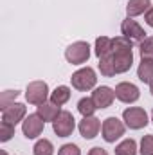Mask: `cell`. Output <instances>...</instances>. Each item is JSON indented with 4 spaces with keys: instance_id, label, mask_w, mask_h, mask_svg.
Wrapping results in <instances>:
<instances>
[{
    "instance_id": "obj_13",
    "label": "cell",
    "mask_w": 153,
    "mask_h": 155,
    "mask_svg": "<svg viewBox=\"0 0 153 155\" xmlns=\"http://www.w3.org/2000/svg\"><path fill=\"white\" fill-rule=\"evenodd\" d=\"M25 105H22V103H13V105H9L7 108H4L2 110V121H7V123H11V124H16V123H20L24 117H25Z\"/></svg>"
},
{
    "instance_id": "obj_12",
    "label": "cell",
    "mask_w": 153,
    "mask_h": 155,
    "mask_svg": "<svg viewBox=\"0 0 153 155\" xmlns=\"http://www.w3.org/2000/svg\"><path fill=\"white\" fill-rule=\"evenodd\" d=\"M101 130V121L97 117H83V121L79 123V134L85 139H94Z\"/></svg>"
},
{
    "instance_id": "obj_14",
    "label": "cell",
    "mask_w": 153,
    "mask_h": 155,
    "mask_svg": "<svg viewBox=\"0 0 153 155\" xmlns=\"http://www.w3.org/2000/svg\"><path fill=\"white\" fill-rule=\"evenodd\" d=\"M114 52V38H108V36H99L96 40V56L101 60V58H106Z\"/></svg>"
},
{
    "instance_id": "obj_8",
    "label": "cell",
    "mask_w": 153,
    "mask_h": 155,
    "mask_svg": "<svg viewBox=\"0 0 153 155\" xmlns=\"http://www.w3.org/2000/svg\"><path fill=\"white\" fill-rule=\"evenodd\" d=\"M43 124H45V121H43L38 114H31V116H27L24 119V123H22V132H24V135H25L27 139H36L40 134L43 132Z\"/></svg>"
},
{
    "instance_id": "obj_24",
    "label": "cell",
    "mask_w": 153,
    "mask_h": 155,
    "mask_svg": "<svg viewBox=\"0 0 153 155\" xmlns=\"http://www.w3.org/2000/svg\"><path fill=\"white\" fill-rule=\"evenodd\" d=\"M13 135H15V124H11L7 121H2L0 123V141L7 143Z\"/></svg>"
},
{
    "instance_id": "obj_1",
    "label": "cell",
    "mask_w": 153,
    "mask_h": 155,
    "mask_svg": "<svg viewBox=\"0 0 153 155\" xmlns=\"http://www.w3.org/2000/svg\"><path fill=\"white\" fill-rule=\"evenodd\" d=\"M112 60H114L115 74H122V72H128V71H130V67H132V63H133L132 40L124 38V36H117V38H114Z\"/></svg>"
},
{
    "instance_id": "obj_32",
    "label": "cell",
    "mask_w": 153,
    "mask_h": 155,
    "mask_svg": "<svg viewBox=\"0 0 153 155\" xmlns=\"http://www.w3.org/2000/svg\"><path fill=\"white\" fill-rule=\"evenodd\" d=\"M151 116H153V114H151ZM151 121H153V119H151Z\"/></svg>"
},
{
    "instance_id": "obj_10",
    "label": "cell",
    "mask_w": 153,
    "mask_h": 155,
    "mask_svg": "<svg viewBox=\"0 0 153 155\" xmlns=\"http://www.w3.org/2000/svg\"><path fill=\"white\" fill-rule=\"evenodd\" d=\"M141 92L139 88L133 85V83H128V81H122L115 87V97L122 103H135L139 99Z\"/></svg>"
},
{
    "instance_id": "obj_9",
    "label": "cell",
    "mask_w": 153,
    "mask_h": 155,
    "mask_svg": "<svg viewBox=\"0 0 153 155\" xmlns=\"http://www.w3.org/2000/svg\"><path fill=\"white\" fill-rule=\"evenodd\" d=\"M121 33H122V36L128 40H132V41H142V40H146V33H144V29L135 22V20H132L130 16L126 18V20H122V24H121Z\"/></svg>"
},
{
    "instance_id": "obj_15",
    "label": "cell",
    "mask_w": 153,
    "mask_h": 155,
    "mask_svg": "<svg viewBox=\"0 0 153 155\" xmlns=\"http://www.w3.org/2000/svg\"><path fill=\"white\" fill-rule=\"evenodd\" d=\"M60 112H61V110H60L58 105H54L52 101H50V103L45 101V103L38 105V112H36V114H38L43 121H54L56 117L60 116Z\"/></svg>"
},
{
    "instance_id": "obj_21",
    "label": "cell",
    "mask_w": 153,
    "mask_h": 155,
    "mask_svg": "<svg viewBox=\"0 0 153 155\" xmlns=\"http://www.w3.org/2000/svg\"><path fill=\"white\" fill-rule=\"evenodd\" d=\"M33 153L34 155H52L54 153V146L49 139H40L38 143L34 144L33 148Z\"/></svg>"
},
{
    "instance_id": "obj_18",
    "label": "cell",
    "mask_w": 153,
    "mask_h": 155,
    "mask_svg": "<svg viewBox=\"0 0 153 155\" xmlns=\"http://www.w3.org/2000/svg\"><path fill=\"white\" fill-rule=\"evenodd\" d=\"M69 99H70V88H69V87H65V85L56 87V88H54V92L50 94V101H52L54 105H58V107L65 105Z\"/></svg>"
},
{
    "instance_id": "obj_30",
    "label": "cell",
    "mask_w": 153,
    "mask_h": 155,
    "mask_svg": "<svg viewBox=\"0 0 153 155\" xmlns=\"http://www.w3.org/2000/svg\"><path fill=\"white\" fill-rule=\"evenodd\" d=\"M150 92H151V94H153V81H151V83H150Z\"/></svg>"
},
{
    "instance_id": "obj_26",
    "label": "cell",
    "mask_w": 153,
    "mask_h": 155,
    "mask_svg": "<svg viewBox=\"0 0 153 155\" xmlns=\"http://www.w3.org/2000/svg\"><path fill=\"white\" fill-rule=\"evenodd\" d=\"M141 155H153V135H144L141 141Z\"/></svg>"
},
{
    "instance_id": "obj_23",
    "label": "cell",
    "mask_w": 153,
    "mask_h": 155,
    "mask_svg": "<svg viewBox=\"0 0 153 155\" xmlns=\"http://www.w3.org/2000/svg\"><path fill=\"white\" fill-rule=\"evenodd\" d=\"M141 58L142 60H153V38H146L139 43Z\"/></svg>"
},
{
    "instance_id": "obj_22",
    "label": "cell",
    "mask_w": 153,
    "mask_h": 155,
    "mask_svg": "<svg viewBox=\"0 0 153 155\" xmlns=\"http://www.w3.org/2000/svg\"><path fill=\"white\" fill-rule=\"evenodd\" d=\"M99 71H101V74H103V76H106V78L115 76L112 54H110V56H106V58H101V60H99Z\"/></svg>"
},
{
    "instance_id": "obj_28",
    "label": "cell",
    "mask_w": 153,
    "mask_h": 155,
    "mask_svg": "<svg viewBox=\"0 0 153 155\" xmlns=\"http://www.w3.org/2000/svg\"><path fill=\"white\" fill-rule=\"evenodd\" d=\"M146 24L153 27V7H150L148 11H146Z\"/></svg>"
},
{
    "instance_id": "obj_19",
    "label": "cell",
    "mask_w": 153,
    "mask_h": 155,
    "mask_svg": "<svg viewBox=\"0 0 153 155\" xmlns=\"http://www.w3.org/2000/svg\"><path fill=\"white\" fill-rule=\"evenodd\" d=\"M115 155H137V143L133 139H124L115 146Z\"/></svg>"
},
{
    "instance_id": "obj_31",
    "label": "cell",
    "mask_w": 153,
    "mask_h": 155,
    "mask_svg": "<svg viewBox=\"0 0 153 155\" xmlns=\"http://www.w3.org/2000/svg\"><path fill=\"white\" fill-rule=\"evenodd\" d=\"M0 155H7V153H5V150H2V152H0Z\"/></svg>"
},
{
    "instance_id": "obj_25",
    "label": "cell",
    "mask_w": 153,
    "mask_h": 155,
    "mask_svg": "<svg viewBox=\"0 0 153 155\" xmlns=\"http://www.w3.org/2000/svg\"><path fill=\"white\" fill-rule=\"evenodd\" d=\"M16 97H18V90H5V92H2V96H0V108L2 110L7 108L9 105L15 103Z\"/></svg>"
},
{
    "instance_id": "obj_5",
    "label": "cell",
    "mask_w": 153,
    "mask_h": 155,
    "mask_svg": "<svg viewBox=\"0 0 153 155\" xmlns=\"http://www.w3.org/2000/svg\"><path fill=\"white\" fill-rule=\"evenodd\" d=\"M122 119L126 123L128 128L132 130H141L148 124V114L144 108H139V107H130L122 112Z\"/></svg>"
},
{
    "instance_id": "obj_7",
    "label": "cell",
    "mask_w": 153,
    "mask_h": 155,
    "mask_svg": "<svg viewBox=\"0 0 153 155\" xmlns=\"http://www.w3.org/2000/svg\"><path fill=\"white\" fill-rule=\"evenodd\" d=\"M49 97V87L45 81H33L27 85V90H25V99L31 103V105H41L45 103Z\"/></svg>"
},
{
    "instance_id": "obj_27",
    "label": "cell",
    "mask_w": 153,
    "mask_h": 155,
    "mask_svg": "<svg viewBox=\"0 0 153 155\" xmlns=\"http://www.w3.org/2000/svg\"><path fill=\"white\" fill-rule=\"evenodd\" d=\"M58 155H81V150L77 148L76 144H63L60 148Z\"/></svg>"
},
{
    "instance_id": "obj_20",
    "label": "cell",
    "mask_w": 153,
    "mask_h": 155,
    "mask_svg": "<svg viewBox=\"0 0 153 155\" xmlns=\"http://www.w3.org/2000/svg\"><path fill=\"white\" fill-rule=\"evenodd\" d=\"M77 110H79V114L83 117H90V116H94V112L97 110V107H96V103H94L92 97H83L77 103Z\"/></svg>"
},
{
    "instance_id": "obj_29",
    "label": "cell",
    "mask_w": 153,
    "mask_h": 155,
    "mask_svg": "<svg viewBox=\"0 0 153 155\" xmlns=\"http://www.w3.org/2000/svg\"><path fill=\"white\" fill-rule=\"evenodd\" d=\"M88 155H108L106 153V150H103V148H99V146H96V148H92Z\"/></svg>"
},
{
    "instance_id": "obj_6",
    "label": "cell",
    "mask_w": 153,
    "mask_h": 155,
    "mask_svg": "<svg viewBox=\"0 0 153 155\" xmlns=\"http://www.w3.org/2000/svg\"><path fill=\"white\" fill-rule=\"evenodd\" d=\"M101 132H103V139H105L106 143H115L119 137L124 135V124H122V121H119L117 117H106V119L103 121Z\"/></svg>"
},
{
    "instance_id": "obj_3",
    "label": "cell",
    "mask_w": 153,
    "mask_h": 155,
    "mask_svg": "<svg viewBox=\"0 0 153 155\" xmlns=\"http://www.w3.org/2000/svg\"><path fill=\"white\" fill-rule=\"evenodd\" d=\"M70 81H72V87H74V88L81 90V92H86V90H90V88L96 87L97 78H96L94 69L85 67V69L76 71V72L72 74V78H70Z\"/></svg>"
},
{
    "instance_id": "obj_17",
    "label": "cell",
    "mask_w": 153,
    "mask_h": 155,
    "mask_svg": "<svg viewBox=\"0 0 153 155\" xmlns=\"http://www.w3.org/2000/svg\"><path fill=\"white\" fill-rule=\"evenodd\" d=\"M137 78L142 83H151L153 81V60H142L139 69H137Z\"/></svg>"
},
{
    "instance_id": "obj_11",
    "label": "cell",
    "mask_w": 153,
    "mask_h": 155,
    "mask_svg": "<svg viewBox=\"0 0 153 155\" xmlns=\"http://www.w3.org/2000/svg\"><path fill=\"white\" fill-rule=\"evenodd\" d=\"M92 99L97 108H108L115 99V90H112L110 87H97L92 92Z\"/></svg>"
},
{
    "instance_id": "obj_4",
    "label": "cell",
    "mask_w": 153,
    "mask_h": 155,
    "mask_svg": "<svg viewBox=\"0 0 153 155\" xmlns=\"http://www.w3.org/2000/svg\"><path fill=\"white\" fill-rule=\"evenodd\" d=\"M74 128H76V119L67 110H61L60 116L52 121V130L58 137H69L74 132Z\"/></svg>"
},
{
    "instance_id": "obj_16",
    "label": "cell",
    "mask_w": 153,
    "mask_h": 155,
    "mask_svg": "<svg viewBox=\"0 0 153 155\" xmlns=\"http://www.w3.org/2000/svg\"><path fill=\"white\" fill-rule=\"evenodd\" d=\"M150 7H151L150 0H130L128 5H126V13H128L130 18H133V16H139V15L146 13Z\"/></svg>"
},
{
    "instance_id": "obj_2",
    "label": "cell",
    "mask_w": 153,
    "mask_h": 155,
    "mask_svg": "<svg viewBox=\"0 0 153 155\" xmlns=\"http://www.w3.org/2000/svg\"><path fill=\"white\" fill-rule=\"evenodd\" d=\"M65 58L72 65H81L90 58V45L86 41H74L65 49Z\"/></svg>"
}]
</instances>
